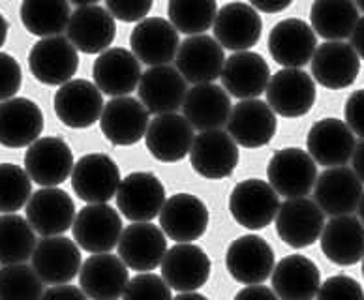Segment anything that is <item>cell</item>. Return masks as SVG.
Instances as JSON below:
<instances>
[{"instance_id": "1", "label": "cell", "mask_w": 364, "mask_h": 300, "mask_svg": "<svg viewBox=\"0 0 364 300\" xmlns=\"http://www.w3.org/2000/svg\"><path fill=\"white\" fill-rule=\"evenodd\" d=\"M267 178L278 195L286 199H301L316 186L318 166L306 150L287 146L272 154L267 166Z\"/></svg>"}, {"instance_id": "2", "label": "cell", "mask_w": 364, "mask_h": 300, "mask_svg": "<svg viewBox=\"0 0 364 300\" xmlns=\"http://www.w3.org/2000/svg\"><path fill=\"white\" fill-rule=\"evenodd\" d=\"M280 205V195L274 192V188L259 178L239 182L229 195V213L235 222L250 231L271 225Z\"/></svg>"}, {"instance_id": "3", "label": "cell", "mask_w": 364, "mask_h": 300, "mask_svg": "<svg viewBox=\"0 0 364 300\" xmlns=\"http://www.w3.org/2000/svg\"><path fill=\"white\" fill-rule=\"evenodd\" d=\"M122 178L111 156L94 152L79 158L72 171V188L81 201L107 205L117 195Z\"/></svg>"}, {"instance_id": "4", "label": "cell", "mask_w": 364, "mask_h": 300, "mask_svg": "<svg viewBox=\"0 0 364 300\" xmlns=\"http://www.w3.org/2000/svg\"><path fill=\"white\" fill-rule=\"evenodd\" d=\"M117 207L132 223H151L166 205V188L156 175L134 171L122 178L114 195Z\"/></svg>"}, {"instance_id": "5", "label": "cell", "mask_w": 364, "mask_h": 300, "mask_svg": "<svg viewBox=\"0 0 364 300\" xmlns=\"http://www.w3.org/2000/svg\"><path fill=\"white\" fill-rule=\"evenodd\" d=\"M122 231V218L109 205H87L72 225L73 242L90 255L109 254L119 246Z\"/></svg>"}, {"instance_id": "6", "label": "cell", "mask_w": 364, "mask_h": 300, "mask_svg": "<svg viewBox=\"0 0 364 300\" xmlns=\"http://www.w3.org/2000/svg\"><path fill=\"white\" fill-rule=\"evenodd\" d=\"M28 68L42 85L63 87L79 70L77 49L64 36L38 40L28 53Z\"/></svg>"}, {"instance_id": "7", "label": "cell", "mask_w": 364, "mask_h": 300, "mask_svg": "<svg viewBox=\"0 0 364 300\" xmlns=\"http://www.w3.org/2000/svg\"><path fill=\"white\" fill-rule=\"evenodd\" d=\"M267 105L284 119H299L316 104V81L304 70L284 68L276 72L267 87Z\"/></svg>"}, {"instance_id": "8", "label": "cell", "mask_w": 364, "mask_h": 300, "mask_svg": "<svg viewBox=\"0 0 364 300\" xmlns=\"http://www.w3.org/2000/svg\"><path fill=\"white\" fill-rule=\"evenodd\" d=\"M73 152L63 137L47 135L32 143L25 152V171L42 188H57L72 176Z\"/></svg>"}, {"instance_id": "9", "label": "cell", "mask_w": 364, "mask_h": 300, "mask_svg": "<svg viewBox=\"0 0 364 300\" xmlns=\"http://www.w3.org/2000/svg\"><path fill=\"white\" fill-rule=\"evenodd\" d=\"M225 269L239 284L261 285L272 276L274 250L265 238L257 235H242L229 244Z\"/></svg>"}, {"instance_id": "10", "label": "cell", "mask_w": 364, "mask_h": 300, "mask_svg": "<svg viewBox=\"0 0 364 300\" xmlns=\"http://www.w3.org/2000/svg\"><path fill=\"white\" fill-rule=\"evenodd\" d=\"M68 40L77 51L85 55L107 51L117 36V25L105 6L96 2L75 4L68 23Z\"/></svg>"}, {"instance_id": "11", "label": "cell", "mask_w": 364, "mask_h": 300, "mask_svg": "<svg viewBox=\"0 0 364 300\" xmlns=\"http://www.w3.org/2000/svg\"><path fill=\"white\" fill-rule=\"evenodd\" d=\"M104 107V94L89 79H72L58 88L53 98L57 119L73 129L89 128L98 122Z\"/></svg>"}, {"instance_id": "12", "label": "cell", "mask_w": 364, "mask_h": 300, "mask_svg": "<svg viewBox=\"0 0 364 300\" xmlns=\"http://www.w3.org/2000/svg\"><path fill=\"white\" fill-rule=\"evenodd\" d=\"M192 169L203 178L220 181L233 175L239 164V145L224 129H210L196 135L190 149Z\"/></svg>"}, {"instance_id": "13", "label": "cell", "mask_w": 364, "mask_h": 300, "mask_svg": "<svg viewBox=\"0 0 364 300\" xmlns=\"http://www.w3.org/2000/svg\"><path fill=\"white\" fill-rule=\"evenodd\" d=\"M276 233L282 242L295 250L312 246L323 233L325 214L316 205V201L301 197V199H286L276 214Z\"/></svg>"}, {"instance_id": "14", "label": "cell", "mask_w": 364, "mask_h": 300, "mask_svg": "<svg viewBox=\"0 0 364 300\" xmlns=\"http://www.w3.org/2000/svg\"><path fill=\"white\" fill-rule=\"evenodd\" d=\"M363 195V182L348 167L325 169L314 186V201L331 218L353 216Z\"/></svg>"}, {"instance_id": "15", "label": "cell", "mask_w": 364, "mask_h": 300, "mask_svg": "<svg viewBox=\"0 0 364 300\" xmlns=\"http://www.w3.org/2000/svg\"><path fill=\"white\" fill-rule=\"evenodd\" d=\"M32 269L47 285H68L81 270V248L66 237H43L32 254Z\"/></svg>"}, {"instance_id": "16", "label": "cell", "mask_w": 364, "mask_h": 300, "mask_svg": "<svg viewBox=\"0 0 364 300\" xmlns=\"http://www.w3.org/2000/svg\"><path fill=\"white\" fill-rule=\"evenodd\" d=\"M158 218L164 235L177 244H192L207 233L208 208L192 193H175L169 197Z\"/></svg>"}, {"instance_id": "17", "label": "cell", "mask_w": 364, "mask_h": 300, "mask_svg": "<svg viewBox=\"0 0 364 300\" xmlns=\"http://www.w3.org/2000/svg\"><path fill=\"white\" fill-rule=\"evenodd\" d=\"M178 47V32L164 17H146L130 34V51L149 68L169 66L177 57Z\"/></svg>"}, {"instance_id": "18", "label": "cell", "mask_w": 364, "mask_h": 300, "mask_svg": "<svg viewBox=\"0 0 364 300\" xmlns=\"http://www.w3.org/2000/svg\"><path fill=\"white\" fill-rule=\"evenodd\" d=\"M318 49V36L312 26L302 19L289 17L272 26L269 34V53L272 60L284 68L301 70L312 63L314 53Z\"/></svg>"}, {"instance_id": "19", "label": "cell", "mask_w": 364, "mask_h": 300, "mask_svg": "<svg viewBox=\"0 0 364 300\" xmlns=\"http://www.w3.org/2000/svg\"><path fill=\"white\" fill-rule=\"evenodd\" d=\"M26 222L42 237H60L75 222V203L60 188H42L26 203Z\"/></svg>"}, {"instance_id": "20", "label": "cell", "mask_w": 364, "mask_h": 300, "mask_svg": "<svg viewBox=\"0 0 364 300\" xmlns=\"http://www.w3.org/2000/svg\"><path fill=\"white\" fill-rule=\"evenodd\" d=\"M161 278L178 293H196L210 278V259L196 244H175L160 264Z\"/></svg>"}, {"instance_id": "21", "label": "cell", "mask_w": 364, "mask_h": 300, "mask_svg": "<svg viewBox=\"0 0 364 300\" xmlns=\"http://www.w3.org/2000/svg\"><path fill=\"white\" fill-rule=\"evenodd\" d=\"M149 124V111L139 100L132 96L113 98L107 102L100 117L102 134L114 146H132L139 143L145 137Z\"/></svg>"}, {"instance_id": "22", "label": "cell", "mask_w": 364, "mask_h": 300, "mask_svg": "<svg viewBox=\"0 0 364 300\" xmlns=\"http://www.w3.org/2000/svg\"><path fill=\"white\" fill-rule=\"evenodd\" d=\"M177 70L186 83L208 85L222 75L225 64L224 49L213 36H190L181 43L175 57Z\"/></svg>"}, {"instance_id": "23", "label": "cell", "mask_w": 364, "mask_h": 300, "mask_svg": "<svg viewBox=\"0 0 364 300\" xmlns=\"http://www.w3.org/2000/svg\"><path fill=\"white\" fill-rule=\"evenodd\" d=\"M263 32L261 16L246 2H228L214 19V40L222 49L242 53L259 42Z\"/></svg>"}, {"instance_id": "24", "label": "cell", "mask_w": 364, "mask_h": 300, "mask_svg": "<svg viewBox=\"0 0 364 300\" xmlns=\"http://www.w3.org/2000/svg\"><path fill=\"white\" fill-rule=\"evenodd\" d=\"M278 120L261 100H242L231 109L228 134L242 149H261L274 139Z\"/></svg>"}, {"instance_id": "25", "label": "cell", "mask_w": 364, "mask_h": 300, "mask_svg": "<svg viewBox=\"0 0 364 300\" xmlns=\"http://www.w3.org/2000/svg\"><path fill=\"white\" fill-rule=\"evenodd\" d=\"M117 250L128 269L143 274L160 267L167 254V238L154 223H132L120 235Z\"/></svg>"}, {"instance_id": "26", "label": "cell", "mask_w": 364, "mask_h": 300, "mask_svg": "<svg viewBox=\"0 0 364 300\" xmlns=\"http://www.w3.org/2000/svg\"><path fill=\"white\" fill-rule=\"evenodd\" d=\"M355 146L353 132L343 120L321 119L308 132L306 149L316 166L343 167L353 158Z\"/></svg>"}, {"instance_id": "27", "label": "cell", "mask_w": 364, "mask_h": 300, "mask_svg": "<svg viewBox=\"0 0 364 300\" xmlns=\"http://www.w3.org/2000/svg\"><path fill=\"white\" fill-rule=\"evenodd\" d=\"M137 94L149 114L152 113L160 117V114L177 113L186 100L188 87L177 68L156 66L149 68L141 75Z\"/></svg>"}, {"instance_id": "28", "label": "cell", "mask_w": 364, "mask_h": 300, "mask_svg": "<svg viewBox=\"0 0 364 300\" xmlns=\"http://www.w3.org/2000/svg\"><path fill=\"white\" fill-rule=\"evenodd\" d=\"M141 75L139 60L124 47H109L94 60V85L100 92L113 98H122L134 92L139 87Z\"/></svg>"}, {"instance_id": "29", "label": "cell", "mask_w": 364, "mask_h": 300, "mask_svg": "<svg viewBox=\"0 0 364 300\" xmlns=\"http://www.w3.org/2000/svg\"><path fill=\"white\" fill-rule=\"evenodd\" d=\"M130 282V272L119 255H90L79 270V289L90 300H119Z\"/></svg>"}, {"instance_id": "30", "label": "cell", "mask_w": 364, "mask_h": 300, "mask_svg": "<svg viewBox=\"0 0 364 300\" xmlns=\"http://www.w3.org/2000/svg\"><path fill=\"white\" fill-rule=\"evenodd\" d=\"M196 134L184 114L171 113L154 117L145 134L146 150L164 164H175L190 154Z\"/></svg>"}, {"instance_id": "31", "label": "cell", "mask_w": 364, "mask_h": 300, "mask_svg": "<svg viewBox=\"0 0 364 300\" xmlns=\"http://www.w3.org/2000/svg\"><path fill=\"white\" fill-rule=\"evenodd\" d=\"M224 90L233 98L259 100L271 81V68L261 55L254 51L233 53L222 70Z\"/></svg>"}, {"instance_id": "32", "label": "cell", "mask_w": 364, "mask_h": 300, "mask_svg": "<svg viewBox=\"0 0 364 300\" xmlns=\"http://www.w3.org/2000/svg\"><path fill=\"white\" fill-rule=\"evenodd\" d=\"M312 79L331 90H342L357 81L360 72V58L346 42H325L312 57Z\"/></svg>"}, {"instance_id": "33", "label": "cell", "mask_w": 364, "mask_h": 300, "mask_svg": "<svg viewBox=\"0 0 364 300\" xmlns=\"http://www.w3.org/2000/svg\"><path fill=\"white\" fill-rule=\"evenodd\" d=\"M43 113L36 102L11 98L0 102V145L6 149H25L40 139Z\"/></svg>"}, {"instance_id": "34", "label": "cell", "mask_w": 364, "mask_h": 300, "mask_svg": "<svg viewBox=\"0 0 364 300\" xmlns=\"http://www.w3.org/2000/svg\"><path fill=\"white\" fill-rule=\"evenodd\" d=\"M231 109L233 105L229 94L225 92L224 87L214 83L188 88L186 100L182 104L184 119L193 129H199V134L224 128L231 117Z\"/></svg>"}, {"instance_id": "35", "label": "cell", "mask_w": 364, "mask_h": 300, "mask_svg": "<svg viewBox=\"0 0 364 300\" xmlns=\"http://www.w3.org/2000/svg\"><path fill=\"white\" fill-rule=\"evenodd\" d=\"M319 287L321 272L306 255H287L272 270V291L280 300H314Z\"/></svg>"}, {"instance_id": "36", "label": "cell", "mask_w": 364, "mask_h": 300, "mask_svg": "<svg viewBox=\"0 0 364 300\" xmlns=\"http://www.w3.org/2000/svg\"><path fill=\"white\" fill-rule=\"evenodd\" d=\"M321 252L340 267H351L364 259V225L355 216L331 218L319 237Z\"/></svg>"}, {"instance_id": "37", "label": "cell", "mask_w": 364, "mask_h": 300, "mask_svg": "<svg viewBox=\"0 0 364 300\" xmlns=\"http://www.w3.org/2000/svg\"><path fill=\"white\" fill-rule=\"evenodd\" d=\"M359 10L349 0H316L310 8L312 31L327 42H342L353 34Z\"/></svg>"}, {"instance_id": "38", "label": "cell", "mask_w": 364, "mask_h": 300, "mask_svg": "<svg viewBox=\"0 0 364 300\" xmlns=\"http://www.w3.org/2000/svg\"><path fill=\"white\" fill-rule=\"evenodd\" d=\"M19 16L26 31L43 40L68 28L72 8L66 0H25Z\"/></svg>"}, {"instance_id": "39", "label": "cell", "mask_w": 364, "mask_h": 300, "mask_svg": "<svg viewBox=\"0 0 364 300\" xmlns=\"http://www.w3.org/2000/svg\"><path fill=\"white\" fill-rule=\"evenodd\" d=\"M36 233L19 214H0V264H25L36 250Z\"/></svg>"}, {"instance_id": "40", "label": "cell", "mask_w": 364, "mask_h": 300, "mask_svg": "<svg viewBox=\"0 0 364 300\" xmlns=\"http://www.w3.org/2000/svg\"><path fill=\"white\" fill-rule=\"evenodd\" d=\"M218 4L214 0H171L167 4L169 23L188 36H201L214 26Z\"/></svg>"}, {"instance_id": "41", "label": "cell", "mask_w": 364, "mask_h": 300, "mask_svg": "<svg viewBox=\"0 0 364 300\" xmlns=\"http://www.w3.org/2000/svg\"><path fill=\"white\" fill-rule=\"evenodd\" d=\"M43 282L28 264L0 267V300H42Z\"/></svg>"}, {"instance_id": "42", "label": "cell", "mask_w": 364, "mask_h": 300, "mask_svg": "<svg viewBox=\"0 0 364 300\" xmlns=\"http://www.w3.org/2000/svg\"><path fill=\"white\" fill-rule=\"evenodd\" d=\"M32 195V181L23 167L0 164V214H16Z\"/></svg>"}, {"instance_id": "43", "label": "cell", "mask_w": 364, "mask_h": 300, "mask_svg": "<svg viewBox=\"0 0 364 300\" xmlns=\"http://www.w3.org/2000/svg\"><path fill=\"white\" fill-rule=\"evenodd\" d=\"M122 300H173L171 287L161 276L143 272L130 278Z\"/></svg>"}, {"instance_id": "44", "label": "cell", "mask_w": 364, "mask_h": 300, "mask_svg": "<svg viewBox=\"0 0 364 300\" xmlns=\"http://www.w3.org/2000/svg\"><path fill=\"white\" fill-rule=\"evenodd\" d=\"M318 300H364L363 285L351 276H331L319 287Z\"/></svg>"}, {"instance_id": "45", "label": "cell", "mask_w": 364, "mask_h": 300, "mask_svg": "<svg viewBox=\"0 0 364 300\" xmlns=\"http://www.w3.org/2000/svg\"><path fill=\"white\" fill-rule=\"evenodd\" d=\"M23 85L21 66L8 53L0 51V102L16 98Z\"/></svg>"}, {"instance_id": "46", "label": "cell", "mask_w": 364, "mask_h": 300, "mask_svg": "<svg viewBox=\"0 0 364 300\" xmlns=\"http://www.w3.org/2000/svg\"><path fill=\"white\" fill-rule=\"evenodd\" d=\"M105 10L122 23H141L152 10V0H107Z\"/></svg>"}, {"instance_id": "47", "label": "cell", "mask_w": 364, "mask_h": 300, "mask_svg": "<svg viewBox=\"0 0 364 300\" xmlns=\"http://www.w3.org/2000/svg\"><path fill=\"white\" fill-rule=\"evenodd\" d=\"M343 117H346L343 122L353 132V135H359L360 139H364V88L349 94L343 107Z\"/></svg>"}, {"instance_id": "48", "label": "cell", "mask_w": 364, "mask_h": 300, "mask_svg": "<svg viewBox=\"0 0 364 300\" xmlns=\"http://www.w3.org/2000/svg\"><path fill=\"white\" fill-rule=\"evenodd\" d=\"M42 300H89L75 285H53L43 293Z\"/></svg>"}, {"instance_id": "49", "label": "cell", "mask_w": 364, "mask_h": 300, "mask_svg": "<svg viewBox=\"0 0 364 300\" xmlns=\"http://www.w3.org/2000/svg\"><path fill=\"white\" fill-rule=\"evenodd\" d=\"M233 300H280L274 291L265 285H246L235 295Z\"/></svg>"}, {"instance_id": "50", "label": "cell", "mask_w": 364, "mask_h": 300, "mask_svg": "<svg viewBox=\"0 0 364 300\" xmlns=\"http://www.w3.org/2000/svg\"><path fill=\"white\" fill-rule=\"evenodd\" d=\"M291 6V0H284V2H271V0H254L252 8L257 14H280V11L287 10Z\"/></svg>"}, {"instance_id": "51", "label": "cell", "mask_w": 364, "mask_h": 300, "mask_svg": "<svg viewBox=\"0 0 364 300\" xmlns=\"http://www.w3.org/2000/svg\"><path fill=\"white\" fill-rule=\"evenodd\" d=\"M351 161H353V173L359 176V181L364 184V139H360L355 146Z\"/></svg>"}, {"instance_id": "52", "label": "cell", "mask_w": 364, "mask_h": 300, "mask_svg": "<svg viewBox=\"0 0 364 300\" xmlns=\"http://www.w3.org/2000/svg\"><path fill=\"white\" fill-rule=\"evenodd\" d=\"M351 47H353L355 53L359 55V58L364 60V17L359 19L357 26H355L353 34H351Z\"/></svg>"}, {"instance_id": "53", "label": "cell", "mask_w": 364, "mask_h": 300, "mask_svg": "<svg viewBox=\"0 0 364 300\" xmlns=\"http://www.w3.org/2000/svg\"><path fill=\"white\" fill-rule=\"evenodd\" d=\"M8 31H10V23L2 14H0V47L6 43V38H8Z\"/></svg>"}, {"instance_id": "54", "label": "cell", "mask_w": 364, "mask_h": 300, "mask_svg": "<svg viewBox=\"0 0 364 300\" xmlns=\"http://www.w3.org/2000/svg\"><path fill=\"white\" fill-rule=\"evenodd\" d=\"M173 300H208V299L196 291V293H178V295L175 296Z\"/></svg>"}, {"instance_id": "55", "label": "cell", "mask_w": 364, "mask_h": 300, "mask_svg": "<svg viewBox=\"0 0 364 300\" xmlns=\"http://www.w3.org/2000/svg\"><path fill=\"white\" fill-rule=\"evenodd\" d=\"M357 214H359L360 223H363V225H364V195H363V199H360L359 207H357Z\"/></svg>"}, {"instance_id": "56", "label": "cell", "mask_w": 364, "mask_h": 300, "mask_svg": "<svg viewBox=\"0 0 364 300\" xmlns=\"http://www.w3.org/2000/svg\"><path fill=\"white\" fill-rule=\"evenodd\" d=\"M357 10H363V11H364V0H360V2H357Z\"/></svg>"}, {"instance_id": "57", "label": "cell", "mask_w": 364, "mask_h": 300, "mask_svg": "<svg viewBox=\"0 0 364 300\" xmlns=\"http://www.w3.org/2000/svg\"><path fill=\"white\" fill-rule=\"evenodd\" d=\"M363 278H364V259H363Z\"/></svg>"}]
</instances>
